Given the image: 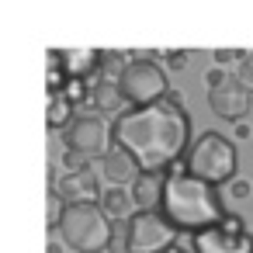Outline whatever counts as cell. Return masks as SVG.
<instances>
[{"instance_id": "cell-1", "label": "cell", "mask_w": 253, "mask_h": 253, "mask_svg": "<svg viewBox=\"0 0 253 253\" xmlns=\"http://www.w3.org/2000/svg\"><path fill=\"white\" fill-rule=\"evenodd\" d=\"M111 142L125 149L142 173H170L191 149V115L177 94L149 108H128L111 122Z\"/></svg>"}, {"instance_id": "cell-2", "label": "cell", "mask_w": 253, "mask_h": 253, "mask_svg": "<svg viewBox=\"0 0 253 253\" xmlns=\"http://www.w3.org/2000/svg\"><path fill=\"white\" fill-rule=\"evenodd\" d=\"M160 211L177 225V229H187L191 236L201 232V229H211L218 225L229 211H225V194L222 187L187 173L184 167L170 170L163 177V198H160Z\"/></svg>"}, {"instance_id": "cell-3", "label": "cell", "mask_w": 253, "mask_h": 253, "mask_svg": "<svg viewBox=\"0 0 253 253\" xmlns=\"http://www.w3.org/2000/svg\"><path fill=\"white\" fill-rule=\"evenodd\" d=\"M184 170L215 184V187L232 184L236 180V146H232V139L215 132V128L201 132L184 156Z\"/></svg>"}, {"instance_id": "cell-4", "label": "cell", "mask_w": 253, "mask_h": 253, "mask_svg": "<svg viewBox=\"0 0 253 253\" xmlns=\"http://www.w3.org/2000/svg\"><path fill=\"white\" fill-rule=\"evenodd\" d=\"M59 236L77 253H101V250H111L115 222L101 211V205H66Z\"/></svg>"}, {"instance_id": "cell-5", "label": "cell", "mask_w": 253, "mask_h": 253, "mask_svg": "<svg viewBox=\"0 0 253 253\" xmlns=\"http://www.w3.org/2000/svg\"><path fill=\"white\" fill-rule=\"evenodd\" d=\"M118 90H122L125 104H132V108H149V104H160L173 94L167 87L163 66L153 59H128V66L118 80Z\"/></svg>"}, {"instance_id": "cell-6", "label": "cell", "mask_w": 253, "mask_h": 253, "mask_svg": "<svg viewBox=\"0 0 253 253\" xmlns=\"http://www.w3.org/2000/svg\"><path fill=\"white\" fill-rule=\"evenodd\" d=\"M177 225L163 211H135L132 222H125L128 253H167L177 246Z\"/></svg>"}, {"instance_id": "cell-7", "label": "cell", "mask_w": 253, "mask_h": 253, "mask_svg": "<svg viewBox=\"0 0 253 253\" xmlns=\"http://www.w3.org/2000/svg\"><path fill=\"white\" fill-rule=\"evenodd\" d=\"M191 250L194 253H253V236L246 229V218L229 211L218 225L194 232Z\"/></svg>"}, {"instance_id": "cell-8", "label": "cell", "mask_w": 253, "mask_h": 253, "mask_svg": "<svg viewBox=\"0 0 253 253\" xmlns=\"http://www.w3.org/2000/svg\"><path fill=\"white\" fill-rule=\"evenodd\" d=\"M63 146L73 149V153H84L87 160H104L108 149L115 146V142H111V125H108V118H101L97 111L77 115L73 125L63 132Z\"/></svg>"}, {"instance_id": "cell-9", "label": "cell", "mask_w": 253, "mask_h": 253, "mask_svg": "<svg viewBox=\"0 0 253 253\" xmlns=\"http://www.w3.org/2000/svg\"><path fill=\"white\" fill-rule=\"evenodd\" d=\"M208 108H211V115H218V118H225V122H246L250 118V111H253V94L232 77L229 84H222V87H215V90H208Z\"/></svg>"}, {"instance_id": "cell-10", "label": "cell", "mask_w": 253, "mask_h": 253, "mask_svg": "<svg viewBox=\"0 0 253 253\" xmlns=\"http://www.w3.org/2000/svg\"><path fill=\"white\" fill-rule=\"evenodd\" d=\"M56 191H59V198H63L66 205H97L101 194H104L94 170H84V173H63V180H59Z\"/></svg>"}, {"instance_id": "cell-11", "label": "cell", "mask_w": 253, "mask_h": 253, "mask_svg": "<svg viewBox=\"0 0 253 253\" xmlns=\"http://www.w3.org/2000/svg\"><path fill=\"white\" fill-rule=\"evenodd\" d=\"M101 173H104L108 187H132V184H135V177H139L142 170L135 167V160H132L125 149L111 146V149H108V156L101 160Z\"/></svg>"}, {"instance_id": "cell-12", "label": "cell", "mask_w": 253, "mask_h": 253, "mask_svg": "<svg viewBox=\"0 0 253 253\" xmlns=\"http://www.w3.org/2000/svg\"><path fill=\"white\" fill-rule=\"evenodd\" d=\"M90 104H94V111L101 115V118H122L128 108H125V97H122V90H118V84H111V80H94L90 84Z\"/></svg>"}, {"instance_id": "cell-13", "label": "cell", "mask_w": 253, "mask_h": 253, "mask_svg": "<svg viewBox=\"0 0 253 253\" xmlns=\"http://www.w3.org/2000/svg\"><path fill=\"white\" fill-rule=\"evenodd\" d=\"M101 211L118 225V222H132L135 218V211H139V205H135V198H132V191L128 187H104V194H101Z\"/></svg>"}, {"instance_id": "cell-14", "label": "cell", "mask_w": 253, "mask_h": 253, "mask_svg": "<svg viewBox=\"0 0 253 253\" xmlns=\"http://www.w3.org/2000/svg\"><path fill=\"white\" fill-rule=\"evenodd\" d=\"M163 177L167 173H139L135 184L128 187L139 211H160V198H163Z\"/></svg>"}, {"instance_id": "cell-15", "label": "cell", "mask_w": 253, "mask_h": 253, "mask_svg": "<svg viewBox=\"0 0 253 253\" xmlns=\"http://www.w3.org/2000/svg\"><path fill=\"white\" fill-rule=\"evenodd\" d=\"M73 101L63 94V90H49V115H45V122H49V128H70L73 125Z\"/></svg>"}, {"instance_id": "cell-16", "label": "cell", "mask_w": 253, "mask_h": 253, "mask_svg": "<svg viewBox=\"0 0 253 253\" xmlns=\"http://www.w3.org/2000/svg\"><path fill=\"white\" fill-rule=\"evenodd\" d=\"M63 215H66V201L59 198L56 187H49V194H45V225H49V232H56V225L63 222Z\"/></svg>"}, {"instance_id": "cell-17", "label": "cell", "mask_w": 253, "mask_h": 253, "mask_svg": "<svg viewBox=\"0 0 253 253\" xmlns=\"http://www.w3.org/2000/svg\"><path fill=\"white\" fill-rule=\"evenodd\" d=\"M63 167H66V173H84V170H90V160H87L84 153L66 149V153H63Z\"/></svg>"}, {"instance_id": "cell-18", "label": "cell", "mask_w": 253, "mask_h": 253, "mask_svg": "<svg viewBox=\"0 0 253 253\" xmlns=\"http://www.w3.org/2000/svg\"><path fill=\"white\" fill-rule=\"evenodd\" d=\"M225 194H229V198H236V201H246V198L253 194V180H246V177H236L232 184H225Z\"/></svg>"}, {"instance_id": "cell-19", "label": "cell", "mask_w": 253, "mask_h": 253, "mask_svg": "<svg viewBox=\"0 0 253 253\" xmlns=\"http://www.w3.org/2000/svg\"><path fill=\"white\" fill-rule=\"evenodd\" d=\"M236 80H239V84L253 94V52H246V59L236 66Z\"/></svg>"}, {"instance_id": "cell-20", "label": "cell", "mask_w": 253, "mask_h": 253, "mask_svg": "<svg viewBox=\"0 0 253 253\" xmlns=\"http://www.w3.org/2000/svg\"><path fill=\"white\" fill-rule=\"evenodd\" d=\"M211 59H215V66H229V63H243L246 59V52H239V49H215L211 52Z\"/></svg>"}, {"instance_id": "cell-21", "label": "cell", "mask_w": 253, "mask_h": 253, "mask_svg": "<svg viewBox=\"0 0 253 253\" xmlns=\"http://www.w3.org/2000/svg\"><path fill=\"white\" fill-rule=\"evenodd\" d=\"M205 84H208V90H215V87L229 84V77H225V70H222V66H211V70L205 73Z\"/></svg>"}, {"instance_id": "cell-22", "label": "cell", "mask_w": 253, "mask_h": 253, "mask_svg": "<svg viewBox=\"0 0 253 253\" xmlns=\"http://www.w3.org/2000/svg\"><path fill=\"white\" fill-rule=\"evenodd\" d=\"M167 66L170 70H184L187 66V52H180V49L177 52H167Z\"/></svg>"}, {"instance_id": "cell-23", "label": "cell", "mask_w": 253, "mask_h": 253, "mask_svg": "<svg viewBox=\"0 0 253 253\" xmlns=\"http://www.w3.org/2000/svg\"><path fill=\"white\" fill-rule=\"evenodd\" d=\"M45 253H66V243L56 239V232H49V246H45Z\"/></svg>"}, {"instance_id": "cell-24", "label": "cell", "mask_w": 253, "mask_h": 253, "mask_svg": "<svg viewBox=\"0 0 253 253\" xmlns=\"http://www.w3.org/2000/svg\"><path fill=\"white\" fill-rule=\"evenodd\" d=\"M236 135H250V122H239L236 125Z\"/></svg>"}, {"instance_id": "cell-25", "label": "cell", "mask_w": 253, "mask_h": 253, "mask_svg": "<svg viewBox=\"0 0 253 253\" xmlns=\"http://www.w3.org/2000/svg\"><path fill=\"white\" fill-rule=\"evenodd\" d=\"M167 253H194L191 246H173V250H167Z\"/></svg>"}]
</instances>
